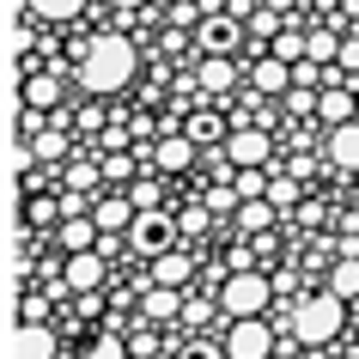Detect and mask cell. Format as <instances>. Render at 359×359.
I'll use <instances>...</instances> for the list:
<instances>
[{
    "instance_id": "6da1fadb",
    "label": "cell",
    "mask_w": 359,
    "mask_h": 359,
    "mask_svg": "<svg viewBox=\"0 0 359 359\" xmlns=\"http://www.w3.org/2000/svg\"><path fill=\"white\" fill-rule=\"evenodd\" d=\"M128 79H134V49L122 37H97L86 49V61H79V86L86 92H122Z\"/></svg>"
},
{
    "instance_id": "7a4b0ae2",
    "label": "cell",
    "mask_w": 359,
    "mask_h": 359,
    "mask_svg": "<svg viewBox=\"0 0 359 359\" xmlns=\"http://www.w3.org/2000/svg\"><path fill=\"white\" fill-rule=\"evenodd\" d=\"M341 304L335 292H323V299H304L299 311H292V335L304 341V347H323V341H335L341 335Z\"/></svg>"
},
{
    "instance_id": "3957f363",
    "label": "cell",
    "mask_w": 359,
    "mask_h": 359,
    "mask_svg": "<svg viewBox=\"0 0 359 359\" xmlns=\"http://www.w3.org/2000/svg\"><path fill=\"white\" fill-rule=\"evenodd\" d=\"M268 292H274V286H268L262 274H250V268H244V274L219 280V311H226L231 323H238V317H262V311H268Z\"/></svg>"
},
{
    "instance_id": "277c9868",
    "label": "cell",
    "mask_w": 359,
    "mask_h": 359,
    "mask_svg": "<svg viewBox=\"0 0 359 359\" xmlns=\"http://www.w3.org/2000/svg\"><path fill=\"white\" fill-rule=\"evenodd\" d=\"M274 353V329L262 317H238L226 329V359H268Z\"/></svg>"
},
{
    "instance_id": "5b68a950",
    "label": "cell",
    "mask_w": 359,
    "mask_h": 359,
    "mask_svg": "<svg viewBox=\"0 0 359 359\" xmlns=\"http://www.w3.org/2000/svg\"><path fill=\"white\" fill-rule=\"evenodd\" d=\"M268 152H274V140H268L262 128H231V134H226V158H231L238 170H262Z\"/></svg>"
},
{
    "instance_id": "8992f818",
    "label": "cell",
    "mask_w": 359,
    "mask_h": 359,
    "mask_svg": "<svg viewBox=\"0 0 359 359\" xmlns=\"http://www.w3.org/2000/svg\"><path fill=\"white\" fill-rule=\"evenodd\" d=\"M359 86H347V79H341V86H323L317 92V116L323 122H329V128H341V122H359Z\"/></svg>"
},
{
    "instance_id": "52a82bcc",
    "label": "cell",
    "mask_w": 359,
    "mask_h": 359,
    "mask_svg": "<svg viewBox=\"0 0 359 359\" xmlns=\"http://www.w3.org/2000/svg\"><path fill=\"white\" fill-rule=\"evenodd\" d=\"M13 359H55V335L43 323H19V341H13Z\"/></svg>"
},
{
    "instance_id": "ba28073f",
    "label": "cell",
    "mask_w": 359,
    "mask_h": 359,
    "mask_svg": "<svg viewBox=\"0 0 359 359\" xmlns=\"http://www.w3.org/2000/svg\"><path fill=\"white\" fill-rule=\"evenodd\" d=\"M189 274H195V262L183 256V250H165V256L152 262V286H177V292H183V286H189Z\"/></svg>"
},
{
    "instance_id": "9c48e42d",
    "label": "cell",
    "mask_w": 359,
    "mask_h": 359,
    "mask_svg": "<svg viewBox=\"0 0 359 359\" xmlns=\"http://www.w3.org/2000/svg\"><path fill=\"white\" fill-rule=\"evenodd\" d=\"M97 238H104V231H97V219H61V250H67V256H86V250H97Z\"/></svg>"
},
{
    "instance_id": "30bf717a",
    "label": "cell",
    "mask_w": 359,
    "mask_h": 359,
    "mask_svg": "<svg viewBox=\"0 0 359 359\" xmlns=\"http://www.w3.org/2000/svg\"><path fill=\"white\" fill-rule=\"evenodd\" d=\"M67 286L74 292H97V280H104V262H97V250H86V256H67Z\"/></svg>"
},
{
    "instance_id": "8fae6325",
    "label": "cell",
    "mask_w": 359,
    "mask_h": 359,
    "mask_svg": "<svg viewBox=\"0 0 359 359\" xmlns=\"http://www.w3.org/2000/svg\"><path fill=\"white\" fill-rule=\"evenodd\" d=\"M329 158H335L341 170H359V122H341V128H329Z\"/></svg>"
},
{
    "instance_id": "7c38bea8",
    "label": "cell",
    "mask_w": 359,
    "mask_h": 359,
    "mask_svg": "<svg viewBox=\"0 0 359 359\" xmlns=\"http://www.w3.org/2000/svg\"><path fill=\"white\" fill-rule=\"evenodd\" d=\"M250 86H256L262 97H274V92H286V86H292V67L268 55V61H256V67H250Z\"/></svg>"
},
{
    "instance_id": "4fadbf2b",
    "label": "cell",
    "mask_w": 359,
    "mask_h": 359,
    "mask_svg": "<svg viewBox=\"0 0 359 359\" xmlns=\"http://www.w3.org/2000/svg\"><path fill=\"white\" fill-rule=\"evenodd\" d=\"M152 158H158V170H183L195 158V140H189V134H165V140L152 147Z\"/></svg>"
},
{
    "instance_id": "5bb4252c",
    "label": "cell",
    "mask_w": 359,
    "mask_h": 359,
    "mask_svg": "<svg viewBox=\"0 0 359 359\" xmlns=\"http://www.w3.org/2000/svg\"><path fill=\"white\" fill-rule=\"evenodd\" d=\"M195 86H201V92H231V86H238V67H231L226 55H208L201 74H195Z\"/></svg>"
},
{
    "instance_id": "9a60e30c",
    "label": "cell",
    "mask_w": 359,
    "mask_h": 359,
    "mask_svg": "<svg viewBox=\"0 0 359 359\" xmlns=\"http://www.w3.org/2000/svg\"><path fill=\"white\" fill-rule=\"evenodd\" d=\"M92 219H97V231H128L134 226V201L110 195V201H97V208H92Z\"/></svg>"
},
{
    "instance_id": "2e32d148",
    "label": "cell",
    "mask_w": 359,
    "mask_h": 359,
    "mask_svg": "<svg viewBox=\"0 0 359 359\" xmlns=\"http://www.w3.org/2000/svg\"><path fill=\"white\" fill-rule=\"evenodd\" d=\"M147 317H152V323L183 317V292H177V286H147Z\"/></svg>"
},
{
    "instance_id": "e0dca14e",
    "label": "cell",
    "mask_w": 359,
    "mask_h": 359,
    "mask_svg": "<svg viewBox=\"0 0 359 359\" xmlns=\"http://www.w3.org/2000/svg\"><path fill=\"white\" fill-rule=\"evenodd\" d=\"M231 43H238V25L231 19H208L201 25V49H208V55H226Z\"/></svg>"
},
{
    "instance_id": "ac0fdd59",
    "label": "cell",
    "mask_w": 359,
    "mask_h": 359,
    "mask_svg": "<svg viewBox=\"0 0 359 359\" xmlns=\"http://www.w3.org/2000/svg\"><path fill=\"white\" fill-rule=\"evenodd\" d=\"M238 226L244 231H268L274 226V201H268V195L262 201H238Z\"/></svg>"
},
{
    "instance_id": "d6986e66",
    "label": "cell",
    "mask_w": 359,
    "mask_h": 359,
    "mask_svg": "<svg viewBox=\"0 0 359 359\" xmlns=\"http://www.w3.org/2000/svg\"><path fill=\"white\" fill-rule=\"evenodd\" d=\"M329 292H335V299H353V292H359V256H341V262H335Z\"/></svg>"
},
{
    "instance_id": "ffe728a7",
    "label": "cell",
    "mask_w": 359,
    "mask_h": 359,
    "mask_svg": "<svg viewBox=\"0 0 359 359\" xmlns=\"http://www.w3.org/2000/svg\"><path fill=\"white\" fill-rule=\"evenodd\" d=\"M61 208L49 201V195H25V231H37V226H55Z\"/></svg>"
},
{
    "instance_id": "44dd1931",
    "label": "cell",
    "mask_w": 359,
    "mask_h": 359,
    "mask_svg": "<svg viewBox=\"0 0 359 359\" xmlns=\"http://www.w3.org/2000/svg\"><path fill=\"white\" fill-rule=\"evenodd\" d=\"M274 61H286V67H299L304 55H311V37H299V31H286V37H274V49H268Z\"/></svg>"
},
{
    "instance_id": "7402d4cb",
    "label": "cell",
    "mask_w": 359,
    "mask_h": 359,
    "mask_svg": "<svg viewBox=\"0 0 359 359\" xmlns=\"http://www.w3.org/2000/svg\"><path fill=\"white\" fill-rule=\"evenodd\" d=\"M25 104H31V110H49V104H55V79L49 74H25Z\"/></svg>"
},
{
    "instance_id": "603a6c76",
    "label": "cell",
    "mask_w": 359,
    "mask_h": 359,
    "mask_svg": "<svg viewBox=\"0 0 359 359\" xmlns=\"http://www.w3.org/2000/svg\"><path fill=\"white\" fill-rule=\"evenodd\" d=\"M128 238H134L140 250H158V256H165V226H158V219H134Z\"/></svg>"
},
{
    "instance_id": "cb8c5ba5",
    "label": "cell",
    "mask_w": 359,
    "mask_h": 359,
    "mask_svg": "<svg viewBox=\"0 0 359 359\" xmlns=\"http://www.w3.org/2000/svg\"><path fill=\"white\" fill-rule=\"evenodd\" d=\"M231 189H238V201H262V195H268V177H262V170H238Z\"/></svg>"
},
{
    "instance_id": "d4e9b609",
    "label": "cell",
    "mask_w": 359,
    "mask_h": 359,
    "mask_svg": "<svg viewBox=\"0 0 359 359\" xmlns=\"http://www.w3.org/2000/svg\"><path fill=\"white\" fill-rule=\"evenodd\" d=\"M79 6H86V0H31V13H37V19H74Z\"/></svg>"
},
{
    "instance_id": "484cf974",
    "label": "cell",
    "mask_w": 359,
    "mask_h": 359,
    "mask_svg": "<svg viewBox=\"0 0 359 359\" xmlns=\"http://www.w3.org/2000/svg\"><path fill=\"white\" fill-rule=\"evenodd\" d=\"M79 359H128V347H122V335H97Z\"/></svg>"
},
{
    "instance_id": "4316f807",
    "label": "cell",
    "mask_w": 359,
    "mask_h": 359,
    "mask_svg": "<svg viewBox=\"0 0 359 359\" xmlns=\"http://www.w3.org/2000/svg\"><path fill=\"white\" fill-rule=\"evenodd\" d=\"M61 183H67L74 195H92V189H97V165H74L67 177H61Z\"/></svg>"
},
{
    "instance_id": "83f0119b",
    "label": "cell",
    "mask_w": 359,
    "mask_h": 359,
    "mask_svg": "<svg viewBox=\"0 0 359 359\" xmlns=\"http://www.w3.org/2000/svg\"><path fill=\"white\" fill-rule=\"evenodd\" d=\"M31 152H37V158H61V152H67V134H55V128H43L37 140H31Z\"/></svg>"
},
{
    "instance_id": "f1b7e54d",
    "label": "cell",
    "mask_w": 359,
    "mask_h": 359,
    "mask_svg": "<svg viewBox=\"0 0 359 359\" xmlns=\"http://www.w3.org/2000/svg\"><path fill=\"white\" fill-rule=\"evenodd\" d=\"M286 104H292V116H317V86H292Z\"/></svg>"
},
{
    "instance_id": "f546056e",
    "label": "cell",
    "mask_w": 359,
    "mask_h": 359,
    "mask_svg": "<svg viewBox=\"0 0 359 359\" xmlns=\"http://www.w3.org/2000/svg\"><path fill=\"white\" fill-rule=\"evenodd\" d=\"M268 201H274V208H292V201H299V183H292V177H286V183H268Z\"/></svg>"
},
{
    "instance_id": "4dcf8cb0",
    "label": "cell",
    "mask_w": 359,
    "mask_h": 359,
    "mask_svg": "<svg viewBox=\"0 0 359 359\" xmlns=\"http://www.w3.org/2000/svg\"><path fill=\"white\" fill-rule=\"evenodd\" d=\"M43 134V110H31V104H25V116H19V140H37Z\"/></svg>"
},
{
    "instance_id": "1f68e13d",
    "label": "cell",
    "mask_w": 359,
    "mask_h": 359,
    "mask_svg": "<svg viewBox=\"0 0 359 359\" xmlns=\"http://www.w3.org/2000/svg\"><path fill=\"white\" fill-rule=\"evenodd\" d=\"M317 79H323L317 61H299V67H292V86H317ZM317 92H323V86H317Z\"/></svg>"
},
{
    "instance_id": "d6a6232c",
    "label": "cell",
    "mask_w": 359,
    "mask_h": 359,
    "mask_svg": "<svg viewBox=\"0 0 359 359\" xmlns=\"http://www.w3.org/2000/svg\"><path fill=\"white\" fill-rule=\"evenodd\" d=\"M213 134H219V122H213V116H195V122H189V140H195V147H201V140H213Z\"/></svg>"
},
{
    "instance_id": "836d02e7",
    "label": "cell",
    "mask_w": 359,
    "mask_h": 359,
    "mask_svg": "<svg viewBox=\"0 0 359 359\" xmlns=\"http://www.w3.org/2000/svg\"><path fill=\"white\" fill-rule=\"evenodd\" d=\"M341 67H347V74L359 67V37H341Z\"/></svg>"
},
{
    "instance_id": "e575fe53",
    "label": "cell",
    "mask_w": 359,
    "mask_h": 359,
    "mask_svg": "<svg viewBox=\"0 0 359 359\" xmlns=\"http://www.w3.org/2000/svg\"><path fill=\"white\" fill-rule=\"evenodd\" d=\"M128 201H134V208H152V201H158V189H152V183H134Z\"/></svg>"
}]
</instances>
